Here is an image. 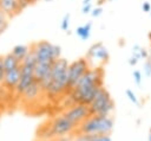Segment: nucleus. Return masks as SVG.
<instances>
[{
	"label": "nucleus",
	"mask_w": 151,
	"mask_h": 141,
	"mask_svg": "<svg viewBox=\"0 0 151 141\" xmlns=\"http://www.w3.org/2000/svg\"><path fill=\"white\" fill-rule=\"evenodd\" d=\"M112 116L91 115L78 128L79 134L83 135H110L113 130Z\"/></svg>",
	"instance_id": "nucleus-1"
},
{
	"label": "nucleus",
	"mask_w": 151,
	"mask_h": 141,
	"mask_svg": "<svg viewBox=\"0 0 151 141\" xmlns=\"http://www.w3.org/2000/svg\"><path fill=\"white\" fill-rule=\"evenodd\" d=\"M76 128H77V126L72 121H70L64 114H61V115L55 116L51 121V123H50V126L47 128V133H46L45 137H51V136L52 137L67 136Z\"/></svg>",
	"instance_id": "nucleus-2"
},
{
	"label": "nucleus",
	"mask_w": 151,
	"mask_h": 141,
	"mask_svg": "<svg viewBox=\"0 0 151 141\" xmlns=\"http://www.w3.org/2000/svg\"><path fill=\"white\" fill-rule=\"evenodd\" d=\"M88 62L87 58H78L70 63L68 65V92L72 91V89L77 85L79 79L85 75V72L88 70Z\"/></svg>",
	"instance_id": "nucleus-3"
},
{
	"label": "nucleus",
	"mask_w": 151,
	"mask_h": 141,
	"mask_svg": "<svg viewBox=\"0 0 151 141\" xmlns=\"http://www.w3.org/2000/svg\"><path fill=\"white\" fill-rule=\"evenodd\" d=\"M31 49L34 51L37 57V63H54L53 57V44L48 40H40L31 44Z\"/></svg>",
	"instance_id": "nucleus-4"
},
{
	"label": "nucleus",
	"mask_w": 151,
	"mask_h": 141,
	"mask_svg": "<svg viewBox=\"0 0 151 141\" xmlns=\"http://www.w3.org/2000/svg\"><path fill=\"white\" fill-rule=\"evenodd\" d=\"M64 115L78 127L91 116V113L90 107L86 104H73L64 113Z\"/></svg>",
	"instance_id": "nucleus-5"
},
{
	"label": "nucleus",
	"mask_w": 151,
	"mask_h": 141,
	"mask_svg": "<svg viewBox=\"0 0 151 141\" xmlns=\"http://www.w3.org/2000/svg\"><path fill=\"white\" fill-rule=\"evenodd\" d=\"M112 102H113V100H112V97H111L109 90H107L105 86L100 88V90L98 91L96 98H94L93 102L88 105V107H90V113H91V115H100L101 111H103L109 104H111Z\"/></svg>",
	"instance_id": "nucleus-6"
},
{
	"label": "nucleus",
	"mask_w": 151,
	"mask_h": 141,
	"mask_svg": "<svg viewBox=\"0 0 151 141\" xmlns=\"http://www.w3.org/2000/svg\"><path fill=\"white\" fill-rule=\"evenodd\" d=\"M21 69V76L20 81L15 88V92L18 95H22L25 90L35 81L34 78V68L32 66H26V65H20Z\"/></svg>",
	"instance_id": "nucleus-7"
},
{
	"label": "nucleus",
	"mask_w": 151,
	"mask_h": 141,
	"mask_svg": "<svg viewBox=\"0 0 151 141\" xmlns=\"http://www.w3.org/2000/svg\"><path fill=\"white\" fill-rule=\"evenodd\" d=\"M110 55H109V50L103 45V43L98 41V43H94L92 44L87 52H86V58L87 59H91V58H97V59H100L103 62H106L109 59Z\"/></svg>",
	"instance_id": "nucleus-8"
},
{
	"label": "nucleus",
	"mask_w": 151,
	"mask_h": 141,
	"mask_svg": "<svg viewBox=\"0 0 151 141\" xmlns=\"http://www.w3.org/2000/svg\"><path fill=\"white\" fill-rule=\"evenodd\" d=\"M0 9L4 11L9 18L19 14L22 11L19 0H0Z\"/></svg>",
	"instance_id": "nucleus-9"
},
{
	"label": "nucleus",
	"mask_w": 151,
	"mask_h": 141,
	"mask_svg": "<svg viewBox=\"0 0 151 141\" xmlns=\"http://www.w3.org/2000/svg\"><path fill=\"white\" fill-rule=\"evenodd\" d=\"M20 76H21L20 66L15 68L13 70H8L5 73V78H4V83L2 84L8 89H14L15 90V88H17L19 81H20Z\"/></svg>",
	"instance_id": "nucleus-10"
},
{
	"label": "nucleus",
	"mask_w": 151,
	"mask_h": 141,
	"mask_svg": "<svg viewBox=\"0 0 151 141\" xmlns=\"http://www.w3.org/2000/svg\"><path fill=\"white\" fill-rule=\"evenodd\" d=\"M41 91H42V90H41L40 83H39L38 81H34V82L25 90V92L22 94L24 100L27 101V102H32V101H34V100H37V98L39 97V94H40Z\"/></svg>",
	"instance_id": "nucleus-11"
},
{
	"label": "nucleus",
	"mask_w": 151,
	"mask_h": 141,
	"mask_svg": "<svg viewBox=\"0 0 151 141\" xmlns=\"http://www.w3.org/2000/svg\"><path fill=\"white\" fill-rule=\"evenodd\" d=\"M53 63H37L34 66V78L35 81H41L51 70H52Z\"/></svg>",
	"instance_id": "nucleus-12"
},
{
	"label": "nucleus",
	"mask_w": 151,
	"mask_h": 141,
	"mask_svg": "<svg viewBox=\"0 0 151 141\" xmlns=\"http://www.w3.org/2000/svg\"><path fill=\"white\" fill-rule=\"evenodd\" d=\"M20 65H21V62L12 52H8V53L4 55V66H5L6 71L13 70L15 68H19Z\"/></svg>",
	"instance_id": "nucleus-13"
},
{
	"label": "nucleus",
	"mask_w": 151,
	"mask_h": 141,
	"mask_svg": "<svg viewBox=\"0 0 151 141\" xmlns=\"http://www.w3.org/2000/svg\"><path fill=\"white\" fill-rule=\"evenodd\" d=\"M29 51H31V46L25 45V44H17V45H14L13 49L11 50V52H12L20 62H22V60L25 59V57L29 53Z\"/></svg>",
	"instance_id": "nucleus-14"
},
{
	"label": "nucleus",
	"mask_w": 151,
	"mask_h": 141,
	"mask_svg": "<svg viewBox=\"0 0 151 141\" xmlns=\"http://www.w3.org/2000/svg\"><path fill=\"white\" fill-rule=\"evenodd\" d=\"M77 141H112L110 135H83L77 137Z\"/></svg>",
	"instance_id": "nucleus-15"
},
{
	"label": "nucleus",
	"mask_w": 151,
	"mask_h": 141,
	"mask_svg": "<svg viewBox=\"0 0 151 141\" xmlns=\"http://www.w3.org/2000/svg\"><path fill=\"white\" fill-rule=\"evenodd\" d=\"M91 27H92V23H91V21H88L86 25H83V26L77 27L76 33H77V36H79L83 40H86V39H88V37H90Z\"/></svg>",
	"instance_id": "nucleus-16"
},
{
	"label": "nucleus",
	"mask_w": 151,
	"mask_h": 141,
	"mask_svg": "<svg viewBox=\"0 0 151 141\" xmlns=\"http://www.w3.org/2000/svg\"><path fill=\"white\" fill-rule=\"evenodd\" d=\"M35 64H37V57H35L34 51L31 49L29 53H28V55L25 57V59L21 62V65H26V66H32V68H34Z\"/></svg>",
	"instance_id": "nucleus-17"
},
{
	"label": "nucleus",
	"mask_w": 151,
	"mask_h": 141,
	"mask_svg": "<svg viewBox=\"0 0 151 141\" xmlns=\"http://www.w3.org/2000/svg\"><path fill=\"white\" fill-rule=\"evenodd\" d=\"M8 19H9V17L4 11L0 9V33L6 31V28L8 27Z\"/></svg>",
	"instance_id": "nucleus-18"
},
{
	"label": "nucleus",
	"mask_w": 151,
	"mask_h": 141,
	"mask_svg": "<svg viewBox=\"0 0 151 141\" xmlns=\"http://www.w3.org/2000/svg\"><path fill=\"white\" fill-rule=\"evenodd\" d=\"M125 94H126V97H127V98H129L133 104L139 105V101H138V98H137L136 94L133 92V90H131V89H126V90H125Z\"/></svg>",
	"instance_id": "nucleus-19"
},
{
	"label": "nucleus",
	"mask_w": 151,
	"mask_h": 141,
	"mask_svg": "<svg viewBox=\"0 0 151 141\" xmlns=\"http://www.w3.org/2000/svg\"><path fill=\"white\" fill-rule=\"evenodd\" d=\"M70 13H66L61 20V24H60V28L64 30V31H68V25H70Z\"/></svg>",
	"instance_id": "nucleus-20"
},
{
	"label": "nucleus",
	"mask_w": 151,
	"mask_h": 141,
	"mask_svg": "<svg viewBox=\"0 0 151 141\" xmlns=\"http://www.w3.org/2000/svg\"><path fill=\"white\" fill-rule=\"evenodd\" d=\"M144 73H145V76H147V77H150L151 76V58L149 57L146 60H145V63H144Z\"/></svg>",
	"instance_id": "nucleus-21"
},
{
	"label": "nucleus",
	"mask_w": 151,
	"mask_h": 141,
	"mask_svg": "<svg viewBox=\"0 0 151 141\" xmlns=\"http://www.w3.org/2000/svg\"><path fill=\"white\" fill-rule=\"evenodd\" d=\"M5 73H6V70H5V66H4V56L0 55V84L4 83Z\"/></svg>",
	"instance_id": "nucleus-22"
},
{
	"label": "nucleus",
	"mask_w": 151,
	"mask_h": 141,
	"mask_svg": "<svg viewBox=\"0 0 151 141\" xmlns=\"http://www.w3.org/2000/svg\"><path fill=\"white\" fill-rule=\"evenodd\" d=\"M132 76H133V81L136 82V84L140 85L142 84V72L139 70H134L132 72Z\"/></svg>",
	"instance_id": "nucleus-23"
},
{
	"label": "nucleus",
	"mask_w": 151,
	"mask_h": 141,
	"mask_svg": "<svg viewBox=\"0 0 151 141\" xmlns=\"http://www.w3.org/2000/svg\"><path fill=\"white\" fill-rule=\"evenodd\" d=\"M60 55H61V46L57 45V44H53V57H54V59L55 60L59 59Z\"/></svg>",
	"instance_id": "nucleus-24"
},
{
	"label": "nucleus",
	"mask_w": 151,
	"mask_h": 141,
	"mask_svg": "<svg viewBox=\"0 0 151 141\" xmlns=\"http://www.w3.org/2000/svg\"><path fill=\"white\" fill-rule=\"evenodd\" d=\"M142 9H143V12L150 13V12H151V5H150V2H149V1H144V2L142 4Z\"/></svg>",
	"instance_id": "nucleus-25"
},
{
	"label": "nucleus",
	"mask_w": 151,
	"mask_h": 141,
	"mask_svg": "<svg viewBox=\"0 0 151 141\" xmlns=\"http://www.w3.org/2000/svg\"><path fill=\"white\" fill-rule=\"evenodd\" d=\"M101 12H103V7H101V6H98V7H96L94 9H92L91 14H92V17H98V15L101 14Z\"/></svg>",
	"instance_id": "nucleus-26"
},
{
	"label": "nucleus",
	"mask_w": 151,
	"mask_h": 141,
	"mask_svg": "<svg viewBox=\"0 0 151 141\" xmlns=\"http://www.w3.org/2000/svg\"><path fill=\"white\" fill-rule=\"evenodd\" d=\"M92 11V5L91 4H87V5H84L83 8H81V13L83 14H87Z\"/></svg>",
	"instance_id": "nucleus-27"
},
{
	"label": "nucleus",
	"mask_w": 151,
	"mask_h": 141,
	"mask_svg": "<svg viewBox=\"0 0 151 141\" xmlns=\"http://www.w3.org/2000/svg\"><path fill=\"white\" fill-rule=\"evenodd\" d=\"M140 58L142 59H147L149 58V52L145 47H142L140 49Z\"/></svg>",
	"instance_id": "nucleus-28"
},
{
	"label": "nucleus",
	"mask_w": 151,
	"mask_h": 141,
	"mask_svg": "<svg viewBox=\"0 0 151 141\" xmlns=\"http://www.w3.org/2000/svg\"><path fill=\"white\" fill-rule=\"evenodd\" d=\"M138 60H139V59H138L136 56H132V55H131V57L129 58V64H130L131 66H134V65L138 63Z\"/></svg>",
	"instance_id": "nucleus-29"
},
{
	"label": "nucleus",
	"mask_w": 151,
	"mask_h": 141,
	"mask_svg": "<svg viewBox=\"0 0 151 141\" xmlns=\"http://www.w3.org/2000/svg\"><path fill=\"white\" fill-rule=\"evenodd\" d=\"M53 141H73V140L70 136H61V137H55Z\"/></svg>",
	"instance_id": "nucleus-30"
},
{
	"label": "nucleus",
	"mask_w": 151,
	"mask_h": 141,
	"mask_svg": "<svg viewBox=\"0 0 151 141\" xmlns=\"http://www.w3.org/2000/svg\"><path fill=\"white\" fill-rule=\"evenodd\" d=\"M147 141H151V127L149 129V135H147Z\"/></svg>",
	"instance_id": "nucleus-31"
},
{
	"label": "nucleus",
	"mask_w": 151,
	"mask_h": 141,
	"mask_svg": "<svg viewBox=\"0 0 151 141\" xmlns=\"http://www.w3.org/2000/svg\"><path fill=\"white\" fill-rule=\"evenodd\" d=\"M87 4H91V0H83V6L87 5Z\"/></svg>",
	"instance_id": "nucleus-32"
},
{
	"label": "nucleus",
	"mask_w": 151,
	"mask_h": 141,
	"mask_svg": "<svg viewBox=\"0 0 151 141\" xmlns=\"http://www.w3.org/2000/svg\"><path fill=\"white\" fill-rule=\"evenodd\" d=\"M147 36H149V39L151 40V32H149V34H147Z\"/></svg>",
	"instance_id": "nucleus-33"
},
{
	"label": "nucleus",
	"mask_w": 151,
	"mask_h": 141,
	"mask_svg": "<svg viewBox=\"0 0 151 141\" xmlns=\"http://www.w3.org/2000/svg\"><path fill=\"white\" fill-rule=\"evenodd\" d=\"M35 1H39V0H31V2H35Z\"/></svg>",
	"instance_id": "nucleus-34"
},
{
	"label": "nucleus",
	"mask_w": 151,
	"mask_h": 141,
	"mask_svg": "<svg viewBox=\"0 0 151 141\" xmlns=\"http://www.w3.org/2000/svg\"><path fill=\"white\" fill-rule=\"evenodd\" d=\"M109 1H112V0H109Z\"/></svg>",
	"instance_id": "nucleus-35"
},
{
	"label": "nucleus",
	"mask_w": 151,
	"mask_h": 141,
	"mask_svg": "<svg viewBox=\"0 0 151 141\" xmlns=\"http://www.w3.org/2000/svg\"><path fill=\"white\" fill-rule=\"evenodd\" d=\"M150 14H151V12H150Z\"/></svg>",
	"instance_id": "nucleus-36"
},
{
	"label": "nucleus",
	"mask_w": 151,
	"mask_h": 141,
	"mask_svg": "<svg viewBox=\"0 0 151 141\" xmlns=\"http://www.w3.org/2000/svg\"><path fill=\"white\" fill-rule=\"evenodd\" d=\"M0 34H1V33H0Z\"/></svg>",
	"instance_id": "nucleus-37"
}]
</instances>
